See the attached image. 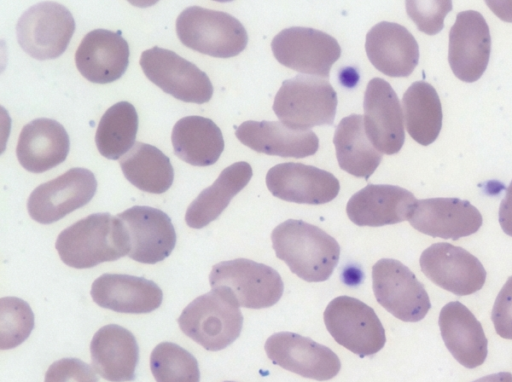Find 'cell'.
I'll return each mask as SVG.
<instances>
[{
    "label": "cell",
    "mask_w": 512,
    "mask_h": 382,
    "mask_svg": "<svg viewBox=\"0 0 512 382\" xmlns=\"http://www.w3.org/2000/svg\"><path fill=\"white\" fill-rule=\"evenodd\" d=\"M408 190L387 184H369L348 201L346 212L358 226L379 227L408 220L415 203Z\"/></svg>",
    "instance_id": "obj_21"
},
{
    "label": "cell",
    "mask_w": 512,
    "mask_h": 382,
    "mask_svg": "<svg viewBox=\"0 0 512 382\" xmlns=\"http://www.w3.org/2000/svg\"><path fill=\"white\" fill-rule=\"evenodd\" d=\"M372 286L377 302L404 322L422 320L431 308L424 285L398 260H378L372 267Z\"/></svg>",
    "instance_id": "obj_9"
},
{
    "label": "cell",
    "mask_w": 512,
    "mask_h": 382,
    "mask_svg": "<svg viewBox=\"0 0 512 382\" xmlns=\"http://www.w3.org/2000/svg\"><path fill=\"white\" fill-rule=\"evenodd\" d=\"M277 61L300 73L329 77L332 65L341 56V47L331 35L309 27H290L271 42Z\"/></svg>",
    "instance_id": "obj_11"
},
{
    "label": "cell",
    "mask_w": 512,
    "mask_h": 382,
    "mask_svg": "<svg viewBox=\"0 0 512 382\" xmlns=\"http://www.w3.org/2000/svg\"><path fill=\"white\" fill-rule=\"evenodd\" d=\"M408 221L423 234L458 240L476 233L483 218L469 201L444 197L417 200Z\"/></svg>",
    "instance_id": "obj_19"
},
{
    "label": "cell",
    "mask_w": 512,
    "mask_h": 382,
    "mask_svg": "<svg viewBox=\"0 0 512 382\" xmlns=\"http://www.w3.org/2000/svg\"><path fill=\"white\" fill-rule=\"evenodd\" d=\"M491 53L488 24L477 11L457 14L449 32L448 62L454 75L464 82H475L485 72Z\"/></svg>",
    "instance_id": "obj_15"
},
{
    "label": "cell",
    "mask_w": 512,
    "mask_h": 382,
    "mask_svg": "<svg viewBox=\"0 0 512 382\" xmlns=\"http://www.w3.org/2000/svg\"><path fill=\"white\" fill-rule=\"evenodd\" d=\"M266 185L275 197L294 203L324 204L339 193L340 183L330 172L302 163L286 162L270 168Z\"/></svg>",
    "instance_id": "obj_18"
},
{
    "label": "cell",
    "mask_w": 512,
    "mask_h": 382,
    "mask_svg": "<svg viewBox=\"0 0 512 382\" xmlns=\"http://www.w3.org/2000/svg\"><path fill=\"white\" fill-rule=\"evenodd\" d=\"M324 323L334 340L360 357L385 345V330L373 308L350 296H339L324 311Z\"/></svg>",
    "instance_id": "obj_7"
},
{
    "label": "cell",
    "mask_w": 512,
    "mask_h": 382,
    "mask_svg": "<svg viewBox=\"0 0 512 382\" xmlns=\"http://www.w3.org/2000/svg\"><path fill=\"white\" fill-rule=\"evenodd\" d=\"M402 104L408 134L423 146L433 143L440 133L443 118L435 88L425 81H416L405 91Z\"/></svg>",
    "instance_id": "obj_32"
},
{
    "label": "cell",
    "mask_w": 512,
    "mask_h": 382,
    "mask_svg": "<svg viewBox=\"0 0 512 382\" xmlns=\"http://www.w3.org/2000/svg\"><path fill=\"white\" fill-rule=\"evenodd\" d=\"M44 382H98L90 365L77 358H63L53 362Z\"/></svg>",
    "instance_id": "obj_37"
},
{
    "label": "cell",
    "mask_w": 512,
    "mask_h": 382,
    "mask_svg": "<svg viewBox=\"0 0 512 382\" xmlns=\"http://www.w3.org/2000/svg\"><path fill=\"white\" fill-rule=\"evenodd\" d=\"M119 164L125 178L142 191L161 194L173 183L170 159L153 145L136 142Z\"/></svg>",
    "instance_id": "obj_31"
},
{
    "label": "cell",
    "mask_w": 512,
    "mask_h": 382,
    "mask_svg": "<svg viewBox=\"0 0 512 382\" xmlns=\"http://www.w3.org/2000/svg\"><path fill=\"white\" fill-rule=\"evenodd\" d=\"M473 382H512V373L499 372L481 377Z\"/></svg>",
    "instance_id": "obj_40"
},
{
    "label": "cell",
    "mask_w": 512,
    "mask_h": 382,
    "mask_svg": "<svg viewBox=\"0 0 512 382\" xmlns=\"http://www.w3.org/2000/svg\"><path fill=\"white\" fill-rule=\"evenodd\" d=\"M225 382H234V381H225Z\"/></svg>",
    "instance_id": "obj_41"
},
{
    "label": "cell",
    "mask_w": 512,
    "mask_h": 382,
    "mask_svg": "<svg viewBox=\"0 0 512 382\" xmlns=\"http://www.w3.org/2000/svg\"><path fill=\"white\" fill-rule=\"evenodd\" d=\"M265 351L274 364L318 381L332 379L341 368L340 359L330 348L292 332L271 335Z\"/></svg>",
    "instance_id": "obj_14"
},
{
    "label": "cell",
    "mask_w": 512,
    "mask_h": 382,
    "mask_svg": "<svg viewBox=\"0 0 512 382\" xmlns=\"http://www.w3.org/2000/svg\"><path fill=\"white\" fill-rule=\"evenodd\" d=\"M452 10V1H406V11L418 29L428 35L439 33L444 18Z\"/></svg>",
    "instance_id": "obj_36"
},
{
    "label": "cell",
    "mask_w": 512,
    "mask_h": 382,
    "mask_svg": "<svg viewBox=\"0 0 512 382\" xmlns=\"http://www.w3.org/2000/svg\"><path fill=\"white\" fill-rule=\"evenodd\" d=\"M252 174L250 164L244 161L233 163L222 170L215 182L189 205L185 215L186 224L200 229L217 219L232 198L248 184Z\"/></svg>",
    "instance_id": "obj_29"
},
{
    "label": "cell",
    "mask_w": 512,
    "mask_h": 382,
    "mask_svg": "<svg viewBox=\"0 0 512 382\" xmlns=\"http://www.w3.org/2000/svg\"><path fill=\"white\" fill-rule=\"evenodd\" d=\"M140 66L150 81L178 100L203 104L213 95L208 75L172 50L147 49L141 54Z\"/></svg>",
    "instance_id": "obj_10"
},
{
    "label": "cell",
    "mask_w": 512,
    "mask_h": 382,
    "mask_svg": "<svg viewBox=\"0 0 512 382\" xmlns=\"http://www.w3.org/2000/svg\"><path fill=\"white\" fill-rule=\"evenodd\" d=\"M181 43L195 51L217 58H230L247 46L248 35L232 15L200 6L184 9L176 20Z\"/></svg>",
    "instance_id": "obj_5"
},
{
    "label": "cell",
    "mask_w": 512,
    "mask_h": 382,
    "mask_svg": "<svg viewBox=\"0 0 512 382\" xmlns=\"http://www.w3.org/2000/svg\"><path fill=\"white\" fill-rule=\"evenodd\" d=\"M171 141L175 155L193 166L214 164L224 150L220 128L202 116H186L178 120Z\"/></svg>",
    "instance_id": "obj_28"
},
{
    "label": "cell",
    "mask_w": 512,
    "mask_h": 382,
    "mask_svg": "<svg viewBox=\"0 0 512 382\" xmlns=\"http://www.w3.org/2000/svg\"><path fill=\"white\" fill-rule=\"evenodd\" d=\"M364 127L366 134L381 153H398L405 141L404 116L397 94L382 78L369 81L364 93Z\"/></svg>",
    "instance_id": "obj_16"
},
{
    "label": "cell",
    "mask_w": 512,
    "mask_h": 382,
    "mask_svg": "<svg viewBox=\"0 0 512 382\" xmlns=\"http://www.w3.org/2000/svg\"><path fill=\"white\" fill-rule=\"evenodd\" d=\"M438 323L446 348L461 365L472 369L484 363L488 340L481 323L466 306L458 301L447 303Z\"/></svg>",
    "instance_id": "obj_24"
},
{
    "label": "cell",
    "mask_w": 512,
    "mask_h": 382,
    "mask_svg": "<svg viewBox=\"0 0 512 382\" xmlns=\"http://www.w3.org/2000/svg\"><path fill=\"white\" fill-rule=\"evenodd\" d=\"M365 50L372 65L390 77L409 76L419 61V46L402 25L382 21L366 35Z\"/></svg>",
    "instance_id": "obj_22"
},
{
    "label": "cell",
    "mask_w": 512,
    "mask_h": 382,
    "mask_svg": "<svg viewBox=\"0 0 512 382\" xmlns=\"http://www.w3.org/2000/svg\"><path fill=\"white\" fill-rule=\"evenodd\" d=\"M271 240L276 256L307 282L327 280L338 264V242L321 228L302 220L280 223L272 231Z\"/></svg>",
    "instance_id": "obj_1"
},
{
    "label": "cell",
    "mask_w": 512,
    "mask_h": 382,
    "mask_svg": "<svg viewBox=\"0 0 512 382\" xmlns=\"http://www.w3.org/2000/svg\"><path fill=\"white\" fill-rule=\"evenodd\" d=\"M96 190L97 181L90 170L71 168L32 191L27 201L28 213L38 223H54L85 206Z\"/></svg>",
    "instance_id": "obj_12"
},
{
    "label": "cell",
    "mask_w": 512,
    "mask_h": 382,
    "mask_svg": "<svg viewBox=\"0 0 512 382\" xmlns=\"http://www.w3.org/2000/svg\"><path fill=\"white\" fill-rule=\"evenodd\" d=\"M94 370L111 382H129L135 379L139 361V347L134 335L117 324L101 327L90 344Z\"/></svg>",
    "instance_id": "obj_27"
},
{
    "label": "cell",
    "mask_w": 512,
    "mask_h": 382,
    "mask_svg": "<svg viewBox=\"0 0 512 382\" xmlns=\"http://www.w3.org/2000/svg\"><path fill=\"white\" fill-rule=\"evenodd\" d=\"M496 333L504 339H512V276L499 291L491 313Z\"/></svg>",
    "instance_id": "obj_38"
},
{
    "label": "cell",
    "mask_w": 512,
    "mask_h": 382,
    "mask_svg": "<svg viewBox=\"0 0 512 382\" xmlns=\"http://www.w3.org/2000/svg\"><path fill=\"white\" fill-rule=\"evenodd\" d=\"M498 220L504 233L512 237V181L501 201Z\"/></svg>",
    "instance_id": "obj_39"
},
{
    "label": "cell",
    "mask_w": 512,
    "mask_h": 382,
    "mask_svg": "<svg viewBox=\"0 0 512 382\" xmlns=\"http://www.w3.org/2000/svg\"><path fill=\"white\" fill-rule=\"evenodd\" d=\"M138 123L137 111L131 103L120 101L108 108L95 134L100 154L107 159L117 160L129 151L135 142Z\"/></svg>",
    "instance_id": "obj_33"
},
{
    "label": "cell",
    "mask_w": 512,
    "mask_h": 382,
    "mask_svg": "<svg viewBox=\"0 0 512 382\" xmlns=\"http://www.w3.org/2000/svg\"><path fill=\"white\" fill-rule=\"evenodd\" d=\"M70 149L69 135L56 120L38 118L21 130L16 155L32 173L48 171L65 161Z\"/></svg>",
    "instance_id": "obj_25"
},
{
    "label": "cell",
    "mask_w": 512,
    "mask_h": 382,
    "mask_svg": "<svg viewBox=\"0 0 512 382\" xmlns=\"http://www.w3.org/2000/svg\"><path fill=\"white\" fill-rule=\"evenodd\" d=\"M34 328L30 305L17 297L0 299V348L12 349L24 342Z\"/></svg>",
    "instance_id": "obj_35"
},
{
    "label": "cell",
    "mask_w": 512,
    "mask_h": 382,
    "mask_svg": "<svg viewBox=\"0 0 512 382\" xmlns=\"http://www.w3.org/2000/svg\"><path fill=\"white\" fill-rule=\"evenodd\" d=\"M90 294L102 308L132 314L152 312L163 300L162 290L155 282L127 274L99 276L93 282Z\"/></svg>",
    "instance_id": "obj_23"
},
{
    "label": "cell",
    "mask_w": 512,
    "mask_h": 382,
    "mask_svg": "<svg viewBox=\"0 0 512 382\" xmlns=\"http://www.w3.org/2000/svg\"><path fill=\"white\" fill-rule=\"evenodd\" d=\"M419 263L427 278L457 296L479 291L486 281V270L479 259L450 243L432 244L422 252Z\"/></svg>",
    "instance_id": "obj_13"
},
{
    "label": "cell",
    "mask_w": 512,
    "mask_h": 382,
    "mask_svg": "<svg viewBox=\"0 0 512 382\" xmlns=\"http://www.w3.org/2000/svg\"><path fill=\"white\" fill-rule=\"evenodd\" d=\"M182 332L208 351H219L240 335L243 316L224 290L211 289L189 303L177 319Z\"/></svg>",
    "instance_id": "obj_3"
},
{
    "label": "cell",
    "mask_w": 512,
    "mask_h": 382,
    "mask_svg": "<svg viewBox=\"0 0 512 382\" xmlns=\"http://www.w3.org/2000/svg\"><path fill=\"white\" fill-rule=\"evenodd\" d=\"M150 368L156 382L200 381L196 358L172 342H161L152 350Z\"/></svg>",
    "instance_id": "obj_34"
},
{
    "label": "cell",
    "mask_w": 512,
    "mask_h": 382,
    "mask_svg": "<svg viewBox=\"0 0 512 382\" xmlns=\"http://www.w3.org/2000/svg\"><path fill=\"white\" fill-rule=\"evenodd\" d=\"M130 244L128 256L140 263L155 264L167 258L176 244L170 217L160 209L133 206L119 214Z\"/></svg>",
    "instance_id": "obj_17"
},
{
    "label": "cell",
    "mask_w": 512,
    "mask_h": 382,
    "mask_svg": "<svg viewBox=\"0 0 512 382\" xmlns=\"http://www.w3.org/2000/svg\"><path fill=\"white\" fill-rule=\"evenodd\" d=\"M235 135L256 152L285 158H304L314 155L319 148V139L313 131L294 130L279 121H245Z\"/></svg>",
    "instance_id": "obj_26"
},
{
    "label": "cell",
    "mask_w": 512,
    "mask_h": 382,
    "mask_svg": "<svg viewBox=\"0 0 512 382\" xmlns=\"http://www.w3.org/2000/svg\"><path fill=\"white\" fill-rule=\"evenodd\" d=\"M212 289L227 292L239 307H271L282 297L284 284L272 267L245 258L215 264L209 275Z\"/></svg>",
    "instance_id": "obj_6"
},
{
    "label": "cell",
    "mask_w": 512,
    "mask_h": 382,
    "mask_svg": "<svg viewBox=\"0 0 512 382\" xmlns=\"http://www.w3.org/2000/svg\"><path fill=\"white\" fill-rule=\"evenodd\" d=\"M55 248L60 259L77 269L114 261L130 252L126 229L117 216L94 213L61 231Z\"/></svg>",
    "instance_id": "obj_2"
},
{
    "label": "cell",
    "mask_w": 512,
    "mask_h": 382,
    "mask_svg": "<svg viewBox=\"0 0 512 382\" xmlns=\"http://www.w3.org/2000/svg\"><path fill=\"white\" fill-rule=\"evenodd\" d=\"M129 45L119 32L95 29L87 33L75 53L81 75L98 84L119 79L129 64Z\"/></svg>",
    "instance_id": "obj_20"
},
{
    "label": "cell",
    "mask_w": 512,
    "mask_h": 382,
    "mask_svg": "<svg viewBox=\"0 0 512 382\" xmlns=\"http://www.w3.org/2000/svg\"><path fill=\"white\" fill-rule=\"evenodd\" d=\"M333 143L340 168L355 177L368 179L382 160V153L366 134L362 115L344 117L336 127Z\"/></svg>",
    "instance_id": "obj_30"
},
{
    "label": "cell",
    "mask_w": 512,
    "mask_h": 382,
    "mask_svg": "<svg viewBox=\"0 0 512 382\" xmlns=\"http://www.w3.org/2000/svg\"><path fill=\"white\" fill-rule=\"evenodd\" d=\"M337 93L327 79L299 74L285 80L273 104L280 121L294 130L333 125Z\"/></svg>",
    "instance_id": "obj_4"
},
{
    "label": "cell",
    "mask_w": 512,
    "mask_h": 382,
    "mask_svg": "<svg viewBox=\"0 0 512 382\" xmlns=\"http://www.w3.org/2000/svg\"><path fill=\"white\" fill-rule=\"evenodd\" d=\"M75 31L71 12L56 2H40L27 9L16 24L21 48L38 60L55 59L67 49Z\"/></svg>",
    "instance_id": "obj_8"
}]
</instances>
